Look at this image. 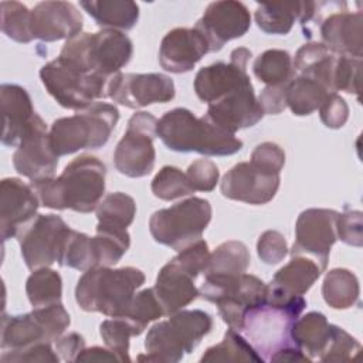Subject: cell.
Listing matches in <instances>:
<instances>
[{"label": "cell", "mask_w": 363, "mask_h": 363, "mask_svg": "<svg viewBox=\"0 0 363 363\" xmlns=\"http://www.w3.org/2000/svg\"><path fill=\"white\" fill-rule=\"evenodd\" d=\"M132 54V40L123 31L102 28L96 33H79L67 40L58 57L85 72L111 78L121 72Z\"/></svg>", "instance_id": "6"}, {"label": "cell", "mask_w": 363, "mask_h": 363, "mask_svg": "<svg viewBox=\"0 0 363 363\" xmlns=\"http://www.w3.org/2000/svg\"><path fill=\"white\" fill-rule=\"evenodd\" d=\"M82 23L81 11L69 1H41L30 11L31 37L45 43L78 35Z\"/></svg>", "instance_id": "21"}, {"label": "cell", "mask_w": 363, "mask_h": 363, "mask_svg": "<svg viewBox=\"0 0 363 363\" xmlns=\"http://www.w3.org/2000/svg\"><path fill=\"white\" fill-rule=\"evenodd\" d=\"M157 136L173 152H197L204 156H230L241 150L242 140L210 121L197 118L186 108L167 111L157 121Z\"/></svg>", "instance_id": "2"}, {"label": "cell", "mask_w": 363, "mask_h": 363, "mask_svg": "<svg viewBox=\"0 0 363 363\" xmlns=\"http://www.w3.org/2000/svg\"><path fill=\"white\" fill-rule=\"evenodd\" d=\"M279 183L278 173L261 169L252 162H241L224 174L220 189L230 200L259 206L275 197Z\"/></svg>", "instance_id": "18"}, {"label": "cell", "mask_w": 363, "mask_h": 363, "mask_svg": "<svg viewBox=\"0 0 363 363\" xmlns=\"http://www.w3.org/2000/svg\"><path fill=\"white\" fill-rule=\"evenodd\" d=\"M26 294L33 308L60 303L62 295V279L57 271L48 267L34 269L27 278Z\"/></svg>", "instance_id": "36"}, {"label": "cell", "mask_w": 363, "mask_h": 363, "mask_svg": "<svg viewBox=\"0 0 363 363\" xmlns=\"http://www.w3.org/2000/svg\"><path fill=\"white\" fill-rule=\"evenodd\" d=\"M291 261L274 275L268 286L282 295L306 294L323 272L319 264L306 255H291Z\"/></svg>", "instance_id": "27"}, {"label": "cell", "mask_w": 363, "mask_h": 363, "mask_svg": "<svg viewBox=\"0 0 363 363\" xmlns=\"http://www.w3.org/2000/svg\"><path fill=\"white\" fill-rule=\"evenodd\" d=\"M84 349H85V339L77 332H71L68 335L60 336L55 340V352L58 353L60 359L65 362H75L77 356Z\"/></svg>", "instance_id": "52"}, {"label": "cell", "mask_w": 363, "mask_h": 363, "mask_svg": "<svg viewBox=\"0 0 363 363\" xmlns=\"http://www.w3.org/2000/svg\"><path fill=\"white\" fill-rule=\"evenodd\" d=\"M360 343L342 328L333 325L330 340L319 357L320 362H347L360 350Z\"/></svg>", "instance_id": "42"}, {"label": "cell", "mask_w": 363, "mask_h": 363, "mask_svg": "<svg viewBox=\"0 0 363 363\" xmlns=\"http://www.w3.org/2000/svg\"><path fill=\"white\" fill-rule=\"evenodd\" d=\"M250 162L261 169L279 174L285 164V152L274 142H264L254 149Z\"/></svg>", "instance_id": "49"}, {"label": "cell", "mask_w": 363, "mask_h": 363, "mask_svg": "<svg viewBox=\"0 0 363 363\" xmlns=\"http://www.w3.org/2000/svg\"><path fill=\"white\" fill-rule=\"evenodd\" d=\"M199 294L218 308L221 319L240 332L247 311L265 299L267 284L255 275H208L204 277Z\"/></svg>", "instance_id": "9"}, {"label": "cell", "mask_w": 363, "mask_h": 363, "mask_svg": "<svg viewBox=\"0 0 363 363\" xmlns=\"http://www.w3.org/2000/svg\"><path fill=\"white\" fill-rule=\"evenodd\" d=\"M359 279L346 268L330 269L323 279L322 295L333 309H349L359 301Z\"/></svg>", "instance_id": "31"}, {"label": "cell", "mask_w": 363, "mask_h": 363, "mask_svg": "<svg viewBox=\"0 0 363 363\" xmlns=\"http://www.w3.org/2000/svg\"><path fill=\"white\" fill-rule=\"evenodd\" d=\"M200 362H264L250 342L237 330L228 329L223 340L206 350Z\"/></svg>", "instance_id": "37"}, {"label": "cell", "mask_w": 363, "mask_h": 363, "mask_svg": "<svg viewBox=\"0 0 363 363\" xmlns=\"http://www.w3.org/2000/svg\"><path fill=\"white\" fill-rule=\"evenodd\" d=\"M13 164L18 174L31 182L54 177L58 156L52 150L47 125L41 116H35L31 128L13 155Z\"/></svg>", "instance_id": "20"}, {"label": "cell", "mask_w": 363, "mask_h": 363, "mask_svg": "<svg viewBox=\"0 0 363 363\" xmlns=\"http://www.w3.org/2000/svg\"><path fill=\"white\" fill-rule=\"evenodd\" d=\"M254 75L267 86L288 84L295 77L292 57L285 50H267L252 64Z\"/></svg>", "instance_id": "34"}, {"label": "cell", "mask_w": 363, "mask_h": 363, "mask_svg": "<svg viewBox=\"0 0 363 363\" xmlns=\"http://www.w3.org/2000/svg\"><path fill=\"white\" fill-rule=\"evenodd\" d=\"M286 85L265 86L258 96V102L265 113L277 115L286 108Z\"/></svg>", "instance_id": "51"}, {"label": "cell", "mask_w": 363, "mask_h": 363, "mask_svg": "<svg viewBox=\"0 0 363 363\" xmlns=\"http://www.w3.org/2000/svg\"><path fill=\"white\" fill-rule=\"evenodd\" d=\"M251 26V16L245 4L233 0L213 1L199 18L197 28L206 38L210 52L220 51L225 43L242 37Z\"/></svg>", "instance_id": "17"}, {"label": "cell", "mask_w": 363, "mask_h": 363, "mask_svg": "<svg viewBox=\"0 0 363 363\" xmlns=\"http://www.w3.org/2000/svg\"><path fill=\"white\" fill-rule=\"evenodd\" d=\"M40 200L31 184L17 177L0 183V234L3 241L17 237L24 224L34 218Z\"/></svg>", "instance_id": "23"}, {"label": "cell", "mask_w": 363, "mask_h": 363, "mask_svg": "<svg viewBox=\"0 0 363 363\" xmlns=\"http://www.w3.org/2000/svg\"><path fill=\"white\" fill-rule=\"evenodd\" d=\"M135 214L136 204L130 196L122 191L109 193L96 207L98 227L126 230L132 224Z\"/></svg>", "instance_id": "35"}, {"label": "cell", "mask_w": 363, "mask_h": 363, "mask_svg": "<svg viewBox=\"0 0 363 363\" xmlns=\"http://www.w3.org/2000/svg\"><path fill=\"white\" fill-rule=\"evenodd\" d=\"M208 254L207 242L200 238L162 267L153 289L164 315L183 309L200 295L194 279L201 274Z\"/></svg>", "instance_id": "8"}, {"label": "cell", "mask_w": 363, "mask_h": 363, "mask_svg": "<svg viewBox=\"0 0 363 363\" xmlns=\"http://www.w3.org/2000/svg\"><path fill=\"white\" fill-rule=\"evenodd\" d=\"M250 251L241 241H225L208 254L206 265L201 271L207 275H238L244 274L250 267Z\"/></svg>", "instance_id": "30"}, {"label": "cell", "mask_w": 363, "mask_h": 363, "mask_svg": "<svg viewBox=\"0 0 363 363\" xmlns=\"http://www.w3.org/2000/svg\"><path fill=\"white\" fill-rule=\"evenodd\" d=\"M174 82L164 74L118 72L108 82L106 95L113 102L130 109L152 104H166L174 98Z\"/></svg>", "instance_id": "15"}, {"label": "cell", "mask_w": 363, "mask_h": 363, "mask_svg": "<svg viewBox=\"0 0 363 363\" xmlns=\"http://www.w3.org/2000/svg\"><path fill=\"white\" fill-rule=\"evenodd\" d=\"M328 92L318 81L295 75L286 85V106L296 116H306L319 109Z\"/></svg>", "instance_id": "33"}, {"label": "cell", "mask_w": 363, "mask_h": 363, "mask_svg": "<svg viewBox=\"0 0 363 363\" xmlns=\"http://www.w3.org/2000/svg\"><path fill=\"white\" fill-rule=\"evenodd\" d=\"M257 252L259 259L264 264H268V265L278 264L288 254L286 240L281 233L275 230H267L258 238Z\"/></svg>", "instance_id": "45"}, {"label": "cell", "mask_w": 363, "mask_h": 363, "mask_svg": "<svg viewBox=\"0 0 363 363\" xmlns=\"http://www.w3.org/2000/svg\"><path fill=\"white\" fill-rule=\"evenodd\" d=\"M71 316L62 303L34 308L23 315L1 319V349L17 350L41 342H55L69 326Z\"/></svg>", "instance_id": "12"}, {"label": "cell", "mask_w": 363, "mask_h": 363, "mask_svg": "<svg viewBox=\"0 0 363 363\" xmlns=\"http://www.w3.org/2000/svg\"><path fill=\"white\" fill-rule=\"evenodd\" d=\"M106 167L95 156L81 155L69 162L58 177L31 182L40 204L52 210L91 213L105 193Z\"/></svg>", "instance_id": "1"}, {"label": "cell", "mask_w": 363, "mask_h": 363, "mask_svg": "<svg viewBox=\"0 0 363 363\" xmlns=\"http://www.w3.org/2000/svg\"><path fill=\"white\" fill-rule=\"evenodd\" d=\"M60 356L57 352L52 350L51 345L47 342L35 343L24 349L17 350H4L0 356L1 363H34V362H50L57 363Z\"/></svg>", "instance_id": "44"}, {"label": "cell", "mask_w": 363, "mask_h": 363, "mask_svg": "<svg viewBox=\"0 0 363 363\" xmlns=\"http://www.w3.org/2000/svg\"><path fill=\"white\" fill-rule=\"evenodd\" d=\"M211 221V204L201 197H189L155 211L149 220L153 240L177 252L201 238Z\"/></svg>", "instance_id": "11"}, {"label": "cell", "mask_w": 363, "mask_h": 363, "mask_svg": "<svg viewBox=\"0 0 363 363\" xmlns=\"http://www.w3.org/2000/svg\"><path fill=\"white\" fill-rule=\"evenodd\" d=\"M145 282V274L135 267L88 269L78 279L75 301L85 312H99L121 318L128 311L135 292Z\"/></svg>", "instance_id": "4"}, {"label": "cell", "mask_w": 363, "mask_h": 363, "mask_svg": "<svg viewBox=\"0 0 363 363\" xmlns=\"http://www.w3.org/2000/svg\"><path fill=\"white\" fill-rule=\"evenodd\" d=\"M251 58V51L245 47H238L231 51L230 62H214L201 68L194 78V91L200 101L213 104L224 98L227 94L250 79L247 64Z\"/></svg>", "instance_id": "19"}, {"label": "cell", "mask_w": 363, "mask_h": 363, "mask_svg": "<svg viewBox=\"0 0 363 363\" xmlns=\"http://www.w3.org/2000/svg\"><path fill=\"white\" fill-rule=\"evenodd\" d=\"M302 1L261 3L255 10V23L267 34L285 35L299 21Z\"/></svg>", "instance_id": "32"}, {"label": "cell", "mask_w": 363, "mask_h": 363, "mask_svg": "<svg viewBox=\"0 0 363 363\" xmlns=\"http://www.w3.org/2000/svg\"><path fill=\"white\" fill-rule=\"evenodd\" d=\"M69 225L55 214H37L17 234L21 255L30 269L51 267L60 262Z\"/></svg>", "instance_id": "13"}, {"label": "cell", "mask_w": 363, "mask_h": 363, "mask_svg": "<svg viewBox=\"0 0 363 363\" xmlns=\"http://www.w3.org/2000/svg\"><path fill=\"white\" fill-rule=\"evenodd\" d=\"M157 121L143 111L130 116L126 132L113 153V164L121 174L143 177L153 170L156 159L153 139L157 136Z\"/></svg>", "instance_id": "14"}, {"label": "cell", "mask_w": 363, "mask_h": 363, "mask_svg": "<svg viewBox=\"0 0 363 363\" xmlns=\"http://www.w3.org/2000/svg\"><path fill=\"white\" fill-rule=\"evenodd\" d=\"M75 362H119L123 363L122 357L111 349H104L99 346H94L89 349H84L75 359Z\"/></svg>", "instance_id": "53"}, {"label": "cell", "mask_w": 363, "mask_h": 363, "mask_svg": "<svg viewBox=\"0 0 363 363\" xmlns=\"http://www.w3.org/2000/svg\"><path fill=\"white\" fill-rule=\"evenodd\" d=\"M207 52H210L208 44L197 28L177 27L163 37L159 62L169 72L183 74L191 71Z\"/></svg>", "instance_id": "24"}, {"label": "cell", "mask_w": 363, "mask_h": 363, "mask_svg": "<svg viewBox=\"0 0 363 363\" xmlns=\"http://www.w3.org/2000/svg\"><path fill=\"white\" fill-rule=\"evenodd\" d=\"M320 121L330 129L342 128L349 118V106L346 101L336 92H330L319 106Z\"/></svg>", "instance_id": "48"}, {"label": "cell", "mask_w": 363, "mask_h": 363, "mask_svg": "<svg viewBox=\"0 0 363 363\" xmlns=\"http://www.w3.org/2000/svg\"><path fill=\"white\" fill-rule=\"evenodd\" d=\"M40 78L47 92L62 108L72 111H82L98 99L108 98L106 89L111 79L85 72L61 57L43 65Z\"/></svg>", "instance_id": "10"}, {"label": "cell", "mask_w": 363, "mask_h": 363, "mask_svg": "<svg viewBox=\"0 0 363 363\" xmlns=\"http://www.w3.org/2000/svg\"><path fill=\"white\" fill-rule=\"evenodd\" d=\"M150 189L157 199L166 201L194 193L187 174L174 166L162 167L153 177Z\"/></svg>", "instance_id": "39"}, {"label": "cell", "mask_w": 363, "mask_h": 363, "mask_svg": "<svg viewBox=\"0 0 363 363\" xmlns=\"http://www.w3.org/2000/svg\"><path fill=\"white\" fill-rule=\"evenodd\" d=\"M305 306L302 295L275 299L265 294L264 301L247 311L240 333L264 362H271L281 350L296 346L291 330Z\"/></svg>", "instance_id": "3"}, {"label": "cell", "mask_w": 363, "mask_h": 363, "mask_svg": "<svg viewBox=\"0 0 363 363\" xmlns=\"http://www.w3.org/2000/svg\"><path fill=\"white\" fill-rule=\"evenodd\" d=\"M206 116L225 130L235 133L257 125L262 119L264 111L248 79L220 101L208 104Z\"/></svg>", "instance_id": "22"}, {"label": "cell", "mask_w": 363, "mask_h": 363, "mask_svg": "<svg viewBox=\"0 0 363 363\" xmlns=\"http://www.w3.org/2000/svg\"><path fill=\"white\" fill-rule=\"evenodd\" d=\"M362 11L350 13L347 7L339 9L320 23L322 44L336 55L362 58Z\"/></svg>", "instance_id": "25"}, {"label": "cell", "mask_w": 363, "mask_h": 363, "mask_svg": "<svg viewBox=\"0 0 363 363\" xmlns=\"http://www.w3.org/2000/svg\"><path fill=\"white\" fill-rule=\"evenodd\" d=\"M194 191H211L218 182V167L214 162L208 159H197L194 160L186 172Z\"/></svg>", "instance_id": "47"}, {"label": "cell", "mask_w": 363, "mask_h": 363, "mask_svg": "<svg viewBox=\"0 0 363 363\" xmlns=\"http://www.w3.org/2000/svg\"><path fill=\"white\" fill-rule=\"evenodd\" d=\"M1 31L17 43L33 41L30 33V11L18 1H1Z\"/></svg>", "instance_id": "40"}, {"label": "cell", "mask_w": 363, "mask_h": 363, "mask_svg": "<svg viewBox=\"0 0 363 363\" xmlns=\"http://www.w3.org/2000/svg\"><path fill=\"white\" fill-rule=\"evenodd\" d=\"M118 121L115 105L95 102L72 116L55 119L48 132L50 143L58 157L81 149H98L109 140Z\"/></svg>", "instance_id": "7"}, {"label": "cell", "mask_w": 363, "mask_h": 363, "mask_svg": "<svg viewBox=\"0 0 363 363\" xmlns=\"http://www.w3.org/2000/svg\"><path fill=\"white\" fill-rule=\"evenodd\" d=\"M0 101L4 119L1 143L9 147H17L31 128L37 113L28 92L17 84H3L0 86Z\"/></svg>", "instance_id": "26"}, {"label": "cell", "mask_w": 363, "mask_h": 363, "mask_svg": "<svg viewBox=\"0 0 363 363\" xmlns=\"http://www.w3.org/2000/svg\"><path fill=\"white\" fill-rule=\"evenodd\" d=\"M99 333L106 347L118 353L123 362H130L128 354L129 352V339L136 336L132 326L122 318L106 319L99 325Z\"/></svg>", "instance_id": "41"}, {"label": "cell", "mask_w": 363, "mask_h": 363, "mask_svg": "<svg viewBox=\"0 0 363 363\" xmlns=\"http://www.w3.org/2000/svg\"><path fill=\"white\" fill-rule=\"evenodd\" d=\"M333 325L320 312H309L298 318L291 330L294 343L311 359H319L325 352Z\"/></svg>", "instance_id": "28"}, {"label": "cell", "mask_w": 363, "mask_h": 363, "mask_svg": "<svg viewBox=\"0 0 363 363\" xmlns=\"http://www.w3.org/2000/svg\"><path fill=\"white\" fill-rule=\"evenodd\" d=\"M362 58L337 55L333 71V89L343 91L346 94H359Z\"/></svg>", "instance_id": "43"}, {"label": "cell", "mask_w": 363, "mask_h": 363, "mask_svg": "<svg viewBox=\"0 0 363 363\" xmlns=\"http://www.w3.org/2000/svg\"><path fill=\"white\" fill-rule=\"evenodd\" d=\"M337 211L329 208H308L302 211L296 220L291 255L311 257L325 271L330 248L337 240Z\"/></svg>", "instance_id": "16"}, {"label": "cell", "mask_w": 363, "mask_h": 363, "mask_svg": "<svg viewBox=\"0 0 363 363\" xmlns=\"http://www.w3.org/2000/svg\"><path fill=\"white\" fill-rule=\"evenodd\" d=\"M330 51L322 44V43H306L303 44L295 54V58L292 60L295 72L303 74L306 72L312 65H315L319 60L326 57Z\"/></svg>", "instance_id": "50"}, {"label": "cell", "mask_w": 363, "mask_h": 363, "mask_svg": "<svg viewBox=\"0 0 363 363\" xmlns=\"http://www.w3.org/2000/svg\"><path fill=\"white\" fill-rule=\"evenodd\" d=\"M79 6L96 21L99 27L126 31L139 20V6L128 0H84Z\"/></svg>", "instance_id": "29"}, {"label": "cell", "mask_w": 363, "mask_h": 363, "mask_svg": "<svg viewBox=\"0 0 363 363\" xmlns=\"http://www.w3.org/2000/svg\"><path fill=\"white\" fill-rule=\"evenodd\" d=\"M213 318L200 309H180L167 320L155 323L146 335V354L139 362H180L186 353L193 352L201 339L210 333Z\"/></svg>", "instance_id": "5"}, {"label": "cell", "mask_w": 363, "mask_h": 363, "mask_svg": "<svg viewBox=\"0 0 363 363\" xmlns=\"http://www.w3.org/2000/svg\"><path fill=\"white\" fill-rule=\"evenodd\" d=\"M336 234L347 245L362 247L363 244V220L362 211L349 210L337 214Z\"/></svg>", "instance_id": "46"}, {"label": "cell", "mask_w": 363, "mask_h": 363, "mask_svg": "<svg viewBox=\"0 0 363 363\" xmlns=\"http://www.w3.org/2000/svg\"><path fill=\"white\" fill-rule=\"evenodd\" d=\"M164 312L155 289L147 288L135 294L128 311L121 318L125 319L132 326L135 335L139 336L146 329L147 323L162 318Z\"/></svg>", "instance_id": "38"}]
</instances>
